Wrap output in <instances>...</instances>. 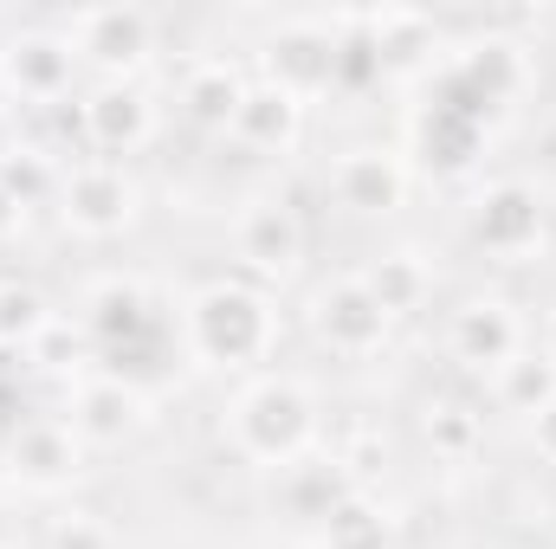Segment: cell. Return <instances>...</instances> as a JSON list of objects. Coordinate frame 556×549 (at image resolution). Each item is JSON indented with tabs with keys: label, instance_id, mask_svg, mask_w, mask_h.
<instances>
[{
	"label": "cell",
	"instance_id": "obj_28",
	"mask_svg": "<svg viewBox=\"0 0 556 549\" xmlns=\"http://www.w3.org/2000/svg\"><path fill=\"white\" fill-rule=\"evenodd\" d=\"M85 356H91V343H85V330H78L72 317H59V323L26 349V362H33V369L65 375V382H78V375H85Z\"/></svg>",
	"mask_w": 556,
	"mask_h": 549
},
{
	"label": "cell",
	"instance_id": "obj_13",
	"mask_svg": "<svg viewBox=\"0 0 556 549\" xmlns=\"http://www.w3.org/2000/svg\"><path fill=\"white\" fill-rule=\"evenodd\" d=\"M518 349H531V330H525V317H518V304L505 291H472L466 304H453V317H446V356L466 375L492 382Z\"/></svg>",
	"mask_w": 556,
	"mask_h": 549
},
{
	"label": "cell",
	"instance_id": "obj_6",
	"mask_svg": "<svg viewBox=\"0 0 556 549\" xmlns=\"http://www.w3.org/2000/svg\"><path fill=\"white\" fill-rule=\"evenodd\" d=\"M78 72L91 78H142L162 46V20L149 7H78L59 20Z\"/></svg>",
	"mask_w": 556,
	"mask_h": 549
},
{
	"label": "cell",
	"instance_id": "obj_14",
	"mask_svg": "<svg viewBox=\"0 0 556 549\" xmlns=\"http://www.w3.org/2000/svg\"><path fill=\"white\" fill-rule=\"evenodd\" d=\"M85 446H78V433L65 426V420H20L13 433H7V446H0V465H7V485H20V491H39V498H59V491H72L78 478H85Z\"/></svg>",
	"mask_w": 556,
	"mask_h": 549
},
{
	"label": "cell",
	"instance_id": "obj_1",
	"mask_svg": "<svg viewBox=\"0 0 556 549\" xmlns=\"http://www.w3.org/2000/svg\"><path fill=\"white\" fill-rule=\"evenodd\" d=\"M181 356L201 375H260L273 369L285 317H278V291L253 284V278H201L181 297Z\"/></svg>",
	"mask_w": 556,
	"mask_h": 549
},
{
	"label": "cell",
	"instance_id": "obj_9",
	"mask_svg": "<svg viewBox=\"0 0 556 549\" xmlns=\"http://www.w3.org/2000/svg\"><path fill=\"white\" fill-rule=\"evenodd\" d=\"M227 240H233L240 278H253V284H266V291H278V284H291V278L304 272V246H311L304 214H298L285 194H253V201H240Z\"/></svg>",
	"mask_w": 556,
	"mask_h": 549
},
{
	"label": "cell",
	"instance_id": "obj_19",
	"mask_svg": "<svg viewBox=\"0 0 556 549\" xmlns=\"http://www.w3.org/2000/svg\"><path fill=\"white\" fill-rule=\"evenodd\" d=\"M304 117H311V104H298L291 91L253 78L247 98H240V111H233V130L227 137L240 142V149H253V155H291L304 142Z\"/></svg>",
	"mask_w": 556,
	"mask_h": 549
},
{
	"label": "cell",
	"instance_id": "obj_25",
	"mask_svg": "<svg viewBox=\"0 0 556 549\" xmlns=\"http://www.w3.org/2000/svg\"><path fill=\"white\" fill-rule=\"evenodd\" d=\"M420 433H427L433 459L466 465V459L485 446V413H472L466 401H433V408H427V420H420Z\"/></svg>",
	"mask_w": 556,
	"mask_h": 549
},
{
	"label": "cell",
	"instance_id": "obj_33",
	"mask_svg": "<svg viewBox=\"0 0 556 549\" xmlns=\"http://www.w3.org/2000/svg\"><path fill=\"white\" fill-rule=\"evenodd\" d=\"M0 549H13V518H7V505H0Z\"/></svg>",
	"mask_w": 556,
	"mask_h": 549
},
{
	"label": "cell",
	"instance_id": "obj_21",
	"mask_svg": "<svg viewBox=\"0 0 556 549\" xmlns=\"http://www.w3.org/2000/svg\"><path fill=\"white\" fill-rule=\"evenodd\" d=\"M363 284H369V297L402 323V317H420L427 310V297H433V259L420 253L415 240H402V246H382L376 259H363Z\"/></svg>",
	"mask_w": 556,
	"mask_h": 549
},
{
	"label": "cell",
	"instance_id": "obj_20",
	"mask_svg": "<svg viewBox=\"0 0 556 549\" xmlns=\"http://www.w3.org/2000/svg\"><path fill=\"white\" fill-rule=\"evenodd\" d=\"M247 85H253V72H247L240 59H194V65L181 72L175 104H181V117H188L194 130L227 137V130H233V111H240V98H247Z\"/></svg>",
	"mask_w": 556,
	"mask_h": 549
},
{
	"label": "cell",
	"instance_id": "obj_22",
	"mask_svg": "<svg viewBox=\"0 0 556 549\" xmlns=\"http://www.w3.org/2000/svg\"><path fill=\"white\" fill-rule=\"evenodd\" d=\"M311 549H395V511H389L369 485H356V491L337 498L330 518L311 531Z\"/></svg>",
	"mask_w": 556,
	"mask_h": 549
},
{
	"label": "cell",
	"instance_id": "obj_31",
	"mask_svg": "<svg viewBox=\"0 0 556 549\" xmlns=\"http://www.w3.org/2000/svg\"><path fill=\"white\" fill-rule=\"evenodd\" d=\"M13 227H26V207H20V201H7V194H0V233H13Z\"/></svg>",
	"mask_w": 556,
	"mask_h": 549
},
{
	"label": "cell",
	"instance_id": "obj_32",
	"mask_svg": "<svg viewBox=\"0 0 556 549\" xmlns=\"http://www.w3.org/2000/svg\"><path fill=\"white\" fill-rule=\"evenodd\" d=\"M538 349H544V356L556 362V304L544 310V330H538Z\"/></svg>",
	"mask_w": 556,
	"mask_h": 549
},
{
	"label": "cell",
	"instance_id": "obj_10",
	"mask_svg": "<svg viewBox=\"0 0 556 549\" xmlns=\"http://www.w3.org/2000/svg\"><path fill=\"white\" fill-rule=\"evenodd\" d=\"M162 130V104L142 78H91L78 98V137L98 162H130Z\"/></svg>",
	"mask_w": 556,
	"mask_h": 549
},
{
	"label": "cell",
	"instance_id": "obj_11",
	"mask_svg": "<svg viewBox=\"0 0 556 549\" xmlns=\"http://www.w3.org/2000/svg\"><path fill=\"white\" fill-rule=\"evenodd\" d=\"M78 85V59L59 26H20L0 39V98L13 111H52Z\"/></svg>",
	"mask_w": 556,
	"mask_h": 549
},
{
	"label": "cell",
	"instance_id": "obj_5",
	"mask_svg": "<svg viewBox=\"0 0 556 549\" xmlns=\"http://www.w3.org/2000/svg\"><path fill=\"white\" fill-rule=\"evenodd\" d=\"M337 39H343V13H285L260 39V72L278 91H291L298 104L337 91Z\"/></svg>",
	"mask_w": 556,
	"mask_h": 549
},
{
	"label": "cell",
	"instance_id": "obj_18",
	"mask_svg": "<svg viewBox=\"0 0 556 549\" xmlns=\"http://www.w3.org/2000/svg\"><path fill=\"white\" fill-rule=\"evenodd\" d=\"M356 491V472H350V459L343 452H311V459H298V465H285L273 472V498L285 518H298L304 531H317L324 518H330V505L337 498H350Z\"/></svg>",
	"mask_w": 556,
	"mask_h": 549
},
{
	"label": "cell",
	"instance_id": "obj_4",
	"mask_svg": "<svg viewBox=\"0 0 556 549\" xmlns=\"http://www.w3.org/2000/svg\"><path fill=\"white\" fill-rule=\"evenodd\" d=\"M466 240H472V253H485L498 266H525L551 240L544 188L525 181V175H498V181L472 188V201H466Z\"/></svg>",
	"mask_w": 556,
	"mask_h": 549
},
{
	"label": "cell",
	"instance_id": "obj_17",
	"mask_svg": "<svg viewBox=\"0 0 556 549\" xmlns=\"http://www.w3.org/2000/svg\"><path fill=\"white\" fill-rule=\"evenodd\" d=\"M363 39L382 59V78H420L440 52V20L420 7H356Z\"/></svg>",
	"mask_w": 556,
	"mask_h": 549
},
{
	"label": "cell",
	"instance_id": "obj_8",
	"mask_svg": "<svg viewBox=\"0 0 556 549\" xmlns=\"http://www.w3.org/2000/svg\"><path fill=\"white\" fill-rule=\"evenodd\" d=\"M304 330L317 336V349H330V356H343V362H369V356L389 349L395 317L369 297V284L356 272H337V278H324V284H311V297H304Z\"/></svg>",
	"mask_w": 556,
	"mask_h": 549
},
{
	"label": "cell",
	"instance_id": "obj_26",
	"mask_svg": "<svg viewBox=\"0 0 556 549\" xmlns=\"http://www.w3.org/2000/svg\"><path fill=\"white\" fill-rule=\"evenodd\" d=\"M59 168H65L59 155H46V149H26V155H20V162L0 175V194H7V201H20L26 214H33V207H52V194H59Z\"/></svg>",
	"mask_w": 556,
	"mask_h": 549
},
{
	"label": "cell",
	"instance_id": "obj_15",
	"mask_svg": "<svg viewBox=\"0 0 556 549\" xmlns=\"http://www.w3.org/2000/svg\"><path fill=\"white\" fill-rule=\"evenodd\" d=\"M72 323L85 330V343H91L98 356H124V349H137L142 336L155 330V297H149L142 278L104 272L78 291V317H72Z\"/></svg>",
	"mask_w": 556,
	"mask_h": 549
},
{
	"label": "cell",
	"instance_id": "obj_27",
	"mask_svg": "<svg viewBox=\"0 0 556 549\" xmlns=\"http://www.w3.org/2000/svg\"><path fill=\"white\" fill-rule=\"evenodd\" d=\"M39 549H124V537H117L98 511L65 505V511H52V518H46V537H39Z\"/></svg>",
	"mask_w": 556,
	"mask_h": 549
},
{
	"label": "cell",
	"instance_id": "obj_16",
	"mask_svg": "<svg viewBox=\"0 0 556 549\" xmlns=\"http://www.w3.org/2000/svg\"><path fill=\"white\" fill-rule=\"evenodd\" d=\"M525 85H531V46L505 39V33H485V39L459 46L453 65H446V91H453L466 111H479V117H485V111H505Z\"/></svg>",
	"mask_w": 556,
	"mask_h": 549
},
{
	"label": "cell",
	"instance_id": "obj_2",
	"mask_svg": "<svg viewBox=\"0 0 556 549\" xmlns=\"http://www.w3.org/2000/svg\"><path fill=\"white\" fill-rule=\"evenodd\" d=\"M220 439L240 465L253 472H285L298 459H311L324 446V408H317V388L291 369H260L247 375L227 413H220Z\"/></svg>",
	"mask_w": 556,
	"mask_h": 549
},
{
	"label": "cell",
	"instance_id": "obj_3",
	"mask_svg": "<svg viewBox=\"0 0 556 549\" xmlns=\"http://www.w3.org/2000/svg\"><path fill=\"white\" fill-rule=\"evenodd\" d=\"M52 220L85 240V246H104V240H124L142 220V181L130 175V162H98V155H78L59 168V194H52Z\"/></svg>",
	"mask_w": 556,
	"mask_h": 549
},
{
	"label": "cell",
	"instance_id": "obj_12",
	"mask_svg": "<svg viewBox=\"0 0 556 549\" xmlns=\"http://www.w3.org/2000/svg\"><path fill=\"white\" fill-rule=\"evenodd\" d=\"M408 188H415V168L395 142H350L330 162V201L350 220H395L408 207Z\"/></svg>",
	"mask_w": 556,
	"mask_h": 549
},
{
	"label": "cell",
	"instance_id": "obj_24",
	"mask_svg": "<svg viewBox=\"0 0 556 549\" xmlns=\"http://www.w3.org/2000/svg\"><path fill=\"white\" fill-rule=\"evenodd\" d=\"M52 323H59V310L33 278H0V349L7 356H26Z\"/></svg>",
	"mask_w": 556,
	"mask_h": 549
},
{
	"label": "cell",
	"instance_id": "obj_7",
	"mask_svg": "<svg viewBox=\"0 0 556 549\" xmlns=\"http://www.w3.org/2000/svg\"><path fill=\"white\" fill-rule=\"evenodd\" d=\"M85 452H124L155 426V401L117 369H85L78 382H65V413H59Z\"/></svg>",
	"mask_w": 556,
	"mask_h": 549
},
{
	"label": "cell",
	"instance_id": "obj_29",
	"mask_svg": "<svg viewBox=\"0 0 556 549\" xmlns=\"http://www.w3.org/2000/svg\"><path fill=\"white\" fill-rule=\"evenodd\" d=\"M26 149H33V142L20 137V111H13V104L0 98V175H7V168H13V162L26 155Z\"/></svg>",
	"mask_w": 556,
	"mask_h": 549
},
{
	"label": "cell",
	"instance_id": "obj_23",
	"mask_svg": "<svg viewBox=\"0 0 556 549\" xmlns=\"http://www.w3.org/2000/svg\"><path fill=\"white\" fill-rule=\"evenodd\" d=\"M492 401H498V413H518V420H531V413H544L556 401V362L531 343V349H518L492 382Z\"/></svg>",
	"mask_w": 556,
	"mask_h": 549
},
{
	"label": "cell",
	"instance_id": "obj_30",
	"mask_svg": "<svg viewBox=\"0 0 556 549\" xmlns=\"http://www.w3.org/2000/svg\"><path fill=\"white\" fill-rule=\"evenodd\" d=\"M525 439H531V452H538L544 465H556V401L544 413H531V420H525Z\"/></svg>",
	"mask_w": 556,
	"mask_h": 549
}]
</instances>
